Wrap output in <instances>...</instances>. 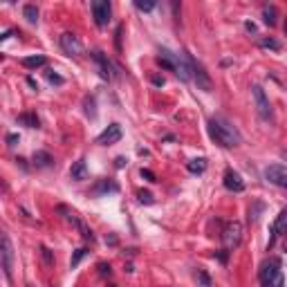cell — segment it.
Here are the masks:
<instances>
[{"label": "cell", "mask_w": 287, "mask_h": 287, "mask_svg": "<svg viewBox=\"0 0 287 287\" xmlns=\"http://www.w3.org/2000/svg\"><path fill=\"white\" fill-rule=\"evenodd\" d=\"M0 256H2V271H5V278L11 281V263H14V249H11L9 236L2 234L0 238Z\"/></svg>", "instance_id": "8"}, {"label": "cell", "mask_w": 287, "mask_h": 287, "mask_svg": "<svg viewBox=\"0 0 287 287\" xmlns=\"http://www.w3.org/2000/svg\"><path fill=\"white\" fill-rule=\"evenodd\" d=\"M41 256H43V263H45L48 267L54 265V256H52V251H49L48 247H41Z\"/></svg>", "instance_id": "26"}, {"label": "cell", "mask_w": 287, "mask_h": 287, "mask_svg": "<svg viewBox=\"0 0 287 287\" xmlns=\"http://www.w3.org/2000/svg\"><path fill=\"white\" fill-rule=\"evenodd\" d=\"M70 177H72L74 182L88 180V164H85V157H81V160H76L74 164H72V168H70Z\"/></svg>", "instance_id": "15"}, {"label": "cell", "mask_w": 287, "mask_h": 287, "mask_svg": "<svg viewBox=\"0 0 287 287\" xmlns=\"http://www.w3.org/2000/svg\"><path fill=\"white\" fill-rule=\"evenodd\" d=\"M207 130L209 137L222 148H234V146H240V142H242L240 130L224 117H211L207 123Z\"/></svg>", "instance_id": "1"}, {"label": "cell", "mask_w": 287, "mask_h": 287, "mask_svg": "<svg viewBox=\"0 0 287 287\" xmlns=\"http://www.w3.org/2000/svg\"><path fill=\"white\" fill-rule=\"evenodd\" d=\"M90 7H92V18H95L96 27H106L112 16V5L108 0H95Z\"/></svg>", "instance_id": "5"}, {"label": "cell", "mask_w": 287, "mask_h": 287, "mask_svg": "<svg viewBox=\"0 0 287 287\" xmlns=\"http://www.w3.org/2000/svg\"><path fill=\"white\" fill-rule=\"evenodd\" d=\"M242 240V224L240 222H229L222 231V242H224V249H234V247L240 245Z\"/></svg>", "instance_id": "6"}, {"label": "cell", "mask_w": 287, "mask_h": 287, "mask_svg": "<svg viewBox=\"0 0 287 287\" xmlns=\"http://www.w3.org/2000/svg\"><path fill=\"white\" fill-rule=\"evenodd\" d=\"M276 18H278V11L274 5H263V23L269 27L276 25Z\"/></svg>", "instance_id": "18"}, {"label": "cell", "mask_w": 287, "mask_h": 287, "mask_svg": "<svg viewBox=\"0 0 287 287\" xmlns=\"http://www.w3.org/2000/svg\"><path fill=\"white\" fill-rule=\"evenodd\" d=\"M153 83L155 85H164V79H160V76H153Z\"/></svg>", "instance_id": "39"}, {"label": "cell", "mask_w": 287, "mask_h": 287, "mask_svg": "<svg viewBox=\"0 0 287 287\" xmlns=\"http://www.w3.org/2000/svg\"><path fill=\"white\" fill-rule=\"evenodd\" d=\"M99 269H101V274H103V276H110V265L101 263V265H99Z\"/></svg>", "instance_id": "33"}, {"label": "cell", "mask_w": 287, "mask_h": 287, "mask_svg": "<svg viewBox=\"0 0 287 287\" xmlns=\"http://www.w3.org/2000/svg\"><path fill=\"white\" fill-rule=\"evenodd\" d=\"M52 155L45 153V150H38V153H34V164L38 166V168H48V166H52Z\"/></svg>", "instance_id": "19"}, {"label": "cell", "mask_w": 287, "mask_h": 287, "mask_svg": "<svg viewBox=\"0 0 287 287\" xmlns=\"http://www.w3.org/2000/svg\"><path fill=\"white\" fill-rule=\"evenodd\" d=\"M285 234H287V207L281 211V215H278L276 222H274V227H271V236H269V242H267V249L276 242L278 236H285Z\"/></svg>", "instance_id": "13"}, {"label": "cell", "mask_w": 287, "mask_h": 287, "mask_svg": "<svg viewBox=\"0 0 287 287\" xmlns=\"http://www.w3.org/2000/svg\"><path fill=\"white\" fill-rule=\"evenodd\" d=\"M119 186L115 184L112 180H99L96 182V186L92 189V195H101V193H117Z\"/></svg>", "instance_id": "16"}, {"label": "cell", "mask_w": 287, "mask_h": 287, "mask_svg": "<svg viewBox=\"0 0 287 287\" xmlns=\"http://www.w3.org/2000/svg\"><path fill=\"white\" fill-rule=\"evenodd\" d=\"M29 287H34V285H29Z\"/></svg>", "instance_id": "42"}, {"label": "cell", "mask_w": 287, "mask_h": 287, "mask_svg": "<svg viewBox=\"0 0 287 287\" xmlns=\"http://www.w3.org/2000/svg\"><path fill=\"white\" fill-rule=\"evenodd\" d=\"M283 249L287 251V234H285V242H283Z\"/></svg>", "instance_id": "41"}, {"label": "cell", "mask_w": 287, "mask_h": 287, "mask_svg": "<svg viewBox=\"0 0 287 287\" xmlns=\"http://www.w3.org/2000/svg\"><path fill=\"white\" fill-rule=\"evenodd\" d=\"M186 61H189V68H191V76H193V81H195L197 90L211 92V90H213V83H211V76H209V72L204 70V65H202V63H197V61L191 59V56H186Z\"/></svg>", "instance_id": "4"}, {"label": "cell", "mask_w": 287, "mask_h": 287, "mask_svg": "<svg viewBox=\"0 0 287 287\" xmlns=\"http://www.w3.org/2000/svg\"><path fill=\"white\" fill-rule=\"evenodd\" d=\"M18 142H21V137H18V135H7V146H16Z\"/></svg>", "instance_id": "32"}, {"label": "cell", "mask_w": 287, "mask_h": 287, "mask_svg": "<svg viewBox=\"0 0 287 287\" xmlns=\"http://www.w3.org/2000/svg\"><path fill=\"white\" fill-rule=\"evenodd\" d=\"M224 189L227 191H234V193H242L245 191V182H242V177L236 173V170H231L229 168L227 173H224Z\"/></svg>", "instance_id": "14"}, {"label": "cell", "mask_w": 287, "mask_h": 287, "mask_svg": "<svg viewBox=\"0 0 287 287\" xmlns=\"http://www.w3.org/2000/svg\"><path fill=\"white\" fill-rule=\"evenodd\" d=\"M251 95H254V101H256V110H258V115H261L265 121H269V119H271V106H269V99H267L265 90H263L261 85H254V88H251Z\"/></svg>", "instance_id": "7"}, {"label": "cell", "mask_w": 287, "mask_h": 287, "mask_svg": "<svg viewBox=\"0 0 287 287\" xmlns=\"http://www.w3.org/2000/svg\"><path fill=\"white\" fill-rule=\"evenodd\" d=\"M61 48H63V52L70 54V56H79V54L83 52V45H81V41L72 32L61 34Z\"/></svg>", "instance_id": "10"}, {"label": "cell", "mask_w": 287, "mask_h": 287, "mask_svg": "<svg viewBox=\"0 0 287 287\" xmlns=\"http://www.w3.org/2000/svg\"><path fill=\"white\" fill-rule=\"evenodd\" d=\"M23 16L27 18V23L36 25V23H38V7L36 5H25V7H23Z\"/></svg>", "instance_id": "21"}, {"label": "cell", "mask_w": 287, "mask_h": 287, "mask_svg": "<svg viewBox=\"0 0 287 287\" xmlns=\"http://www.w3.org/2000/svg\"><path fill=\"white\" fill-rule=\"evenodd\" d=\"M27 83H29V85H32V88H34V90H38V83H36V81H34V79H32V76H29V79H27Z\"/></svg>", "instance_id": "38"}, {"label": "cell", "mask_w": 287, "mask_h": 287, "mask_svg": "<svg viewBox=\"0 0 287 287\" xmlns=\"http://www.w3.org/2000/svg\"><path fill=\"white\" fill-rule=\"evenodd\" d=\"M137 197H139V202L142 204H153L155 202V197H153V193L150 191H139Z\"/></svg>", "instance_id": "27"}, {"label": "cell", "mask_w": 287, "mask_h": 287, "mask_svg": "<svg viewBox=\"0 0 287 287\" xmlns=\"http://www.w3.org/2000/svg\"><path fill=\"white\" fill-rule=\"evenodd\" d=\"M258 45H261V48H265V49H274V52H276V49H281V43L274 41V38H258Z\"/></svg>", "instance_id": "23"}, {"label": "cell", "mask_w": 287, "mask_h": 287, "mask_svg": "<svg viewBox=\"0 0 287 287\" xmlns=\"http://www.w3.org/2000/svg\"><path fill=\"white\" fill-rule=\"evenodd\" d=\"M247 32H251V34H256V25H254V23H247Z\"/></svg>", "instance_id": "36"}, {"label": "cell", "mask_w": 287, "mask_h": 287, "mask_svg": "<svg viewBox=\"0 0 287 287\" xmlns=\"http://www.w3.org/2000/svg\"><path fill=\"white\" fill-rule=\"evenodd\" d=\"M90 56H92V61L96 63V68H99V76H101L103 81H110L112 79V65H110V61H108L106 54L99 52V49H95Z\"/></svg>", "instance_id": "12"}, {"label": "cell", "mask_w": 287, "mask_h": 287, "mask_svg": "<svg viewBox=\"0 0 287 287\" xmlns=\"http://www.w3.org/2000/svg\"><path fill=\"white\" fill-rule=\"evenodd\" d=\"M115 45H117V49H121V27L117 29V38H115Z\"/></svg>", "instance_id": "34"}, {"label": "cell", "mask_w": 287, "mask_h": 287, "mask_svg": "<svg viewBox=\"0 0 287 287\" xmlns=\"http://www.w3.org/2000/svg\"><path fill=\"white\" fill-rule=\"evenodd\" d=\"M119 139H121V126H119V123H110V126L96 137V144H99V146H112V144H117Z\"/></svg>", "instance_id": "11"}, {"label": "cell", "mask_w": 287, "mask_h": 287, "mask_svg": "<svg viewBox=\"0 0 287 287\" xmlns=\"http://www.w3.org/2000/svg\"><path fill=\"white\" fill-rule=\"evenodd\" d=\"M115 166H117V168H123V166H126V157H117V160H115Z\"/></svg>", "instance_id": "35"}, {"label": "cell", "mask_w": 287, "mask_h": 287, "mask_svg": "<svg viewBox=\"0 0 287 287\" xmlns=\"http://www.w3.org/2000/svg\"><path fill=\"white\" fill-rule=\"evenodd\" d=\"M18 123H23L27 128H38V117L32 115V112H23L21 117H18Z\"/></svg>", "instance_id": "22"}, {"label": "cell", "mask_w": 287, "mask_h": 287, "mask_svg": "<svg viewBox=\"0 0 287 287\" xmlns=\"http://www.w3.org/2000/svg\"><path fill=\"white\" fill-rule=\"evenodd\" d=\"M142 177H144V180H148V182H157L155 173H153V170H148V168H142Z\"/></svg>", "instance_id": "31"}, {"label": "cell", "mask_w": 287, "mask_h": 287, "mask_svg": "<svg viewBox=\"0 0 287 287\" xmlns=\"http://www.w3.org/2000/svg\"><path fill=\"white\" fill-rule=\"evenodd\" d=\"M197 283H200V287H211V278L204 271H197Z\"/></svg>", "instance_id": "29"}, {"label": "cell", "mask_w": 287, "mask_h": 287, "mask_svg": "<svg viewBox=\"0 0 287 287\" xmlns=\"http://www.w3.org/2000/svg\"><path fill=\"white\" fill-rule=\"evenodd\" d=\"M85 256H88V249H83V247H81V249H76L74 256H72V261H70V267H72V269H74V267H79V263L83 261Z\"/></svg>", "instance_id": "24"}, {"label": "cell", "mask_w": 287, "mask_h": 287, "mask_svg": "<svg viewBox=\"0 0 287 287\" xmlns=\"http://www.w3.org/2000/svg\"><path fill=\"white\" fill-rule=\"evenodd\" d=\"M265 180L271 182L274 186H281V189H287V166L283 164H271L265 168Z\"/></svg>", "instance_id": "9"}, {"label": "cell", "mask_w": 287, "mask_h": 287, "mask_svg": "<svg viewBox=\"0 0 287 287\" xmlns=\"http://www.w3.org/2000/svg\"><path fill=\"white\" fill-rule=\"evenodd\" d=\"M155 0H135V7H137L139 11H153L155 9Z\"/></svg>", "instance_id": "25"}, {"label": "cell", "mask_w": 287, "mask_h": 287, "mask_svg": "<svg viewBox=\"0 0 287 287\" xmlns=\"http://www.w3.org/2000/svg\"><path fill=\"white\" fill-rule=\"evenodd\" d=\"M157 63L162 65L164 70H170L175 72L182 81H189L191 79V68H189V61L186 56H180V54L170 52V49H160V56H157Z\"/></svg>", "instance_id": "2"}, {"label": "cell", "mask_w": 287, "mask_h": 287, "mask_svg": "<svg viewBox=\"0 0 287 287\" xmlns=\"http://www.w3.org/2000/svg\"><path fill=\"white\" fill-rule=\"evenodd\" d=\"M186 168L191 170V173H195V175H200V173H204V170H207V160H204V157L191 160L189 164H186Z\"/></svg>", "instance_id": "20"}, {"label": "cell", "mask_w": 287, "mask_h": 287, "mask_svg": "<svg viewBox=\"0 0 287 287\" xmlns=\"http://www.w3.org/2000/svg\"><path fill=\"white\" fill-rule=\"evenodd\" d=\"M85 115H88V117H92V119L96 117V110H95V99H90V96L85 99Z\"/></svg>", "instance_id": "28"}, {"label": "cell", "mask_w": 287, "mask_h": 287, "mask_svg": "<svg viewBox=\"0 0 287 287\" xmlns=\"http://www.w3.org/2000/svg\"><path fill=\"white\" fill-rule=\"evenodd\" d=\"M281 157H283V160L287 162V150H283V153H281Z\"/></svg>", "instance_id": "40"}, {"label": "cell", "mask_w": 287, "mask_h": 287, "mask_svg": "<svg viewBox=\"0 0 287 287\" xmlns=\"http://www.w3.org/2000/svg\"><path fill=\"white\" fill-rule=\"evenodd\" d=\"M21 63H23V68H27V70H36V68L48 65V59H45L43 54H36V56H25Z\"/></svg>", "instance_id": "17"}, {"label": "cell", "mask_w": 287, "mask_h": 287, "mask_svg": "<svg viewBox=\"0 0 287 287\" xmlns=\"http://www.w3.org/2000/svg\"><path fill=\"white\" fill-rule=\"evenodd\" d=\"M218 258H220L222 263H227V249H222V251H220V254H218Z\"/></svg>", "instance_id": "37"}, {"label": "cell", "mask_w": 287, "mask_h": 287, "mask_svg": "<svg viewBox=\"0 0 287 287\" xmlns=\"http://www.w3.org/2000/svg\"><path fill=\"white\" fill-rule=\"evenodd\" d=\"M48 81L49 83H56V85H63V76L54 74V72H48Z\"/></svg>", "instance_id": "30"}, {"label": "cell", "mask_w": 287, "mask_h": 287, "mask_svg": "<svg viewBox=\"0 0 287 287\" xmlns=\"http://www.w3.org/2000/svg\"><path fill=\"white\" fill-rule=\"evenodd\" d=\"M258 278H261V287H285V276H283V269H281V261L278 258L265 261L261 265Z\"/></svg>", "instance_id": "3"}]
</instances>
